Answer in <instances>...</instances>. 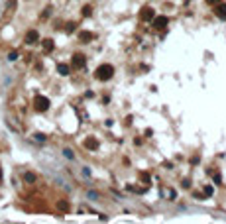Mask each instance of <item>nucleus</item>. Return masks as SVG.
<instances>
[{
    "label": "nucleus",
    "mask_w": 226,
    "mask_h": 224,
    "mask_svg": "<svg viewBox=\"0 0 226 224\" xmlns=\"http://www.w3.org/2000/svg\"><path fill=\"white\" fill-rule=\"evenodd\" d=\"M114 75V67L112 65H100L97 69V79L98 81H108Z\"/></svg>",
    "instance_id": "f257e3e1"
},
{
    "label": "nucleus",
    "mask_w": 226,
    "mask_h": 224,
    "mask_svg": "<svg viewBox=\"0 0 226 224\" xmlns=\"http://www.w3.org/2000/svg\"><path fill=\"white\" fill-rule=\"evenodd\" d=\"M35 108L39 112H45L49 108V99L47 96H35Z\"/></svg>",
    "instance_id": "f03ea898"
},
{
    "label": "nucleus",
    "mask_w": 226,
    "mask_h": 224,
    "mask_svg": "<svg viewBox=\"0 0 226 224\" xmlns=\"http://www.w3.org/2000/svg\"><path fill=\"white\" fill-rule=\"evenodd\" d=\"M85 63H87L85 55H81V53L73 55V67H75V69H81V67H85Z\"/></svg>",
    "instance_id": "7ed1b4c3"
},
{
    "label": "nucleus",
    "mask_w": 226,
    "mask_h": 224,
    "mask_svg": "<svg viewBox=\"0 0 226 224\" xmlns=\"http://www.w3.org/2000/svg\"><path fill=\"white\" fill-rule=\"evenodd\" d=\"M39 40V34L35 32V29H30V32L26 34V43H35Z\"/></svg>",
    "instance_id": "20e7f679"
},
{
    "label": "nucleus",
    "mask_w": 226,
    "mask_h": 224,
    "mask_svg": "<svg viewBox=\"0 0 226 224\" xmlns=\"http://www.w3.org/2000/svg\"><path fill=\"white\" fill-rule=\"evenodd\" d=\"M167 24H169V20H167L165 16H157V18L154 20V26H155V28H165Z\"/></svg>",
    "instance_id": "39448f33"
},
{
    "label": "nucleus",
    "mask_w": 226,
    "mask_h": 224,
    "mask_svg": "<svg viewBox=\"0 0 226 224\" xmlns=\"http://www.w3.org/2000/svg\"><path fill=\"white\" fill-rule=\"evenodd\" d=\"M79 40H81L83 43H89L92 40V34L91 32H81V34H79Z\"/></svg>",
    "instance_id": "423d86ee"
},
{
    "label": "nucleus",
    "mask_w": 226,
    "mask_h": 224,
    "mask_svg": "<svg viewBox=\"0 0 226 224\" xmlns=\"http://www.w3.org/2000/svg\"><path fill=\"white\" fill-rule=\"evenodd\" d=\"M85 147H89V149H97V147H98V141L94 140V138H89V140L85 141Z\"/></svg>",
    "instance_id": "0eeeda50"
},
{
    "label": "nucleus",
    "mask_w": 226,
    "mask_h": 224,
    "mask_svg": "<svg viewBox=\"0 0 226 224\" xmlns=\"http://www.w3.org/2000/svg\"><path fill=\"white\" fill-rule=\"evenodd\" d=\"M57 71H59V75H69V65H65V63H59L57 65Z\"/></svg>",
    "instance_id": "6e6552de"
},
{
    "label": "nucleus",
    "mask_w": 226,
    "mask_h": 224,
    "mask_svg": "<svg viewBox=\"0 0 226 224\" xmlns=\"http://www.w3.org/2000/svg\"><path fill=\"white\" fill-rule=\"evenodd\" d=\"M216 14H218L220 18H226V4H220V6H218V8H216Z\"/></svg>",
    "instance_id": "1a4fd4ad"
},
{
    "label": "nucleus",
    "mask_w": 226,
    "mask_h": 224,
    "mask_svg": "<svg viewBox=\"0 0 226 224\" xmlns=\"http://www.w3.org/2000/svg\"><path fill=\"white\" fill-rule=\"evenodd\" d=\"M43 49H45V51H51V49H53V41H51V40H43Z\"/></svg>",
    "instance_id": "9d476101"
},
{
    "label": "nucleus",
    "mask_w": 226,
    "mask_h": 224,
    "mask_svg": "<svg viewBox=\"0 0 226 224\" xmlns=\"http://www.w3.org/2000/svg\"><path fill=\"white\" fill-rule=\"evenodd\" d=\"M142 18H144V20H150V18H154V12H151L150 8H145V12H142Z\"/></svg>",
    "instance_id": "9b49d317"
},
{
    "label": "nucleus",
    "mask_w": 226,
    "mask_h": 224,
    "mask_svg": "<svg viewBox=\"0 0 226 224\" xmlns=\"http://www.w3.org/2000/svg\"><path fill=\"white\" fill-rule=\"evenodd\" d=\"M24 179H26L28 183H34V181H35V175H34V173H24Z\"/></svg>",
    "instance_id": "f8f14e48"
},
{
    "label": "nucleus",
    "mask_w": 226,
    "mask_h": 224,
    "mask_svg": "<svg viewBox=\"0 0 226 224\" xmlns=\"http://www.w3.org/2000/svg\"><path fill=\"white\" fill-rule=\"evenodd\" d=\"M89 199H91V200H98V193L91 191V193H89Z\"/></svg>",
    "instance_id": "ddd939ff"
},
{
    "label": "nucleus",
    "mask_w": 226,
    "mask_h": 224,
    "mask_svg": "<svg viewBox=\"0 0 226 224\" xmlns=\"http://www.w3.org/2000/svg\"><path fill=\"white\" fill-rule=\"evenodd\" d=\"M63 155H65V157H69V159H73V153H71V149H63Z\"/></svg>",
    "instance_id": "4468645a"
},
{
    "label": "nucleus",
    "mask_w": 226,
    "mask_h": 224,
    "mask_svg": "<svg viewBox=\"0 0 226 224\" xmlns=\"http://www.w3.org/2000/svg\"><path fill=\"white\" fill-rule=\"evenodd\" d=\"M205 195H207V197L213 195V187H205Z\"/></svg>",
    "instance_id": "2eb2a0df"
},
{
    "label": "nucleus",
    "mask_w": 226,
    "mask_h": 224,
    "mask_svg": "<svg viewBox=\"0 0 226 224\" xmlns=\"http://www.w3.org/2000/svg\"><path fill=\"white\" fill-rule=\"evenodd\" d=\"M35 140L38 141H45V136H43V134H35Z\"/></svg>",
    "instance_id": "dca6fc26"
},
{
    "label": "nucleus",
    "mask_w": 226,
    "mask_h": 224,
    "mask_svg": "<svg viewBox=\"0 0 226 224\" xmlns=\"http://www.w3.org/2000/svg\"><path fill=\"white\" fill-rule=\"evenodd\" d=\"M83 14H85V16H91V8H89V6H85V8H83Z\"/></svg>",
    "instance_id": "f3484780"
},
{
    "label": "nucleus",
    "mask_w": 226,
    "mask_h": 224,
    "mask_svg": "<svg viewBox=\"0 0 226 224\" xmlns=\"http://www.w3.org/2000/svg\"><path fill=\"white\" fill-rule=\"evenodd\" d=\"M59 208H61V211H67L69 205H67V203H59Z\"/></svg>",
    "instance_id": "a211bd4d"
},
{
    "label": "nucleus",
    "mask_w": 226,
    "mask_h": 224,
    "mask_svg": "<svg viewBox=\"0 0 226 224\" xmlns=\"http://www.w3.org/2000/svg\"><path fill=\"white\" fill-rule=\"evenodd\" d=\"M16 57H18V53H14V51H12V53L8 55V59H10V61H14V59H16Z\"/></svg>",
    "instance_id": "6ab92c4d"
},
{
    "label": "nucleus",
    "mask_w": 226,
    "mask_h": 224,
    "mask_svg": "<svg viewBox=\"0 0 226 224\" xmlns=\"http://www.w3.org/2000/svg\"><path fill=\"white\" fill-rule=\"evenodd\" d=\"M208 2H210V4H213V2H218V0H208Z\"/></svg>",
    "instance_id": "aec40b11"
}]
</instances>
